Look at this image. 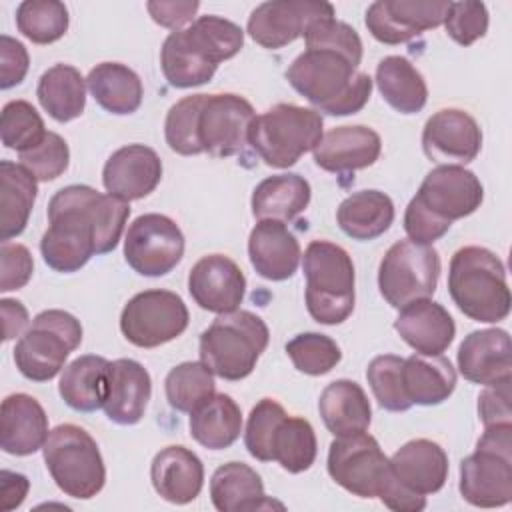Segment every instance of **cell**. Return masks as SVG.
<instances>
[{"instance_id": "cell-38", "label": "cell", "mask_w": 512, "mask_h": 512, "mask_svg": "<svg viewBox=\"0 0 512 512\" xmlns=\"http://www.w3.org/2000/svg\"><path fill=\"white\" fill-rule=\"evenodd\" d=\"M382 98L400 114H416L428 102V86L420 70L404 56H386L376 66Z\"/></svg>"}, {"instance_id": "cell-44", "label": "cell", "mask_w": 512, "mask_h": 512, "mask_svg": "<svg viewBox=\"0 0 512 512\" xmlns=\"http://www.w3.org/2000/svg\"><path fill=\"white\" fill-rule=\"evenodd\" d=\"M48 130L42 116L26 100H10L2 108L0 116V138L2 144L18 154L36 148Z\"/></svg>"}, {"instance_id": "cell-31", "label": "cell", "mask_w": 512, "mask_h": 512, "mask_svg": "<svg viewBox=\"0 0 512 512\" xmlns=\"http://www.w3.org/2000/svg\"><path fill=\"white\" fill-rule=\"evenodd\" d=\"M210 498L220 512H246L264 510L282 504L264 494L260 474L244 462H226L212 474Z\"/></svg>"}, {"instance_id": "cell-46", "label": "cell", "mask_w": 512, "mask_h": 512, "mask_svg": "<svg viewBox=\"0 0 512 512\" xmlns=\"http://www.w3.org/2000/svg\"><path fill=\"white\" fill-rule=\"evenodd\" d=\"M294 368L308 376H324L342 360L340 346L326 334L302 332L286 342Z\"/></svg>"}, {"instance_id": "cell-52", "label": "cell", "mask_w": 512, "mask_h": 512, "mask_svg": "<svg viewBox=\"0 0 512 512\" xmlns=\"http://www.w3.org/2000/svg\"><path fill=\"white\" fill-rule=\"evenodd\" d=\"M0 266H2V276H0L2 292L20 290L22 286L28 284L34 272V260L30 250L18 242H2Z\"/></svg>"}, {"instance_id": "cell-16", "label": "cell", "mask_w": 512, "mask_h": 512, "mask_svg": "<svg viewBox=\"0 0 512 512\" xmlns=\"http://www.w3.org/2000/svg\"><path fill=\"white\" fill-rule=\"evenodd\" d=\"M328 16H334V6L330 2L270 0L252 10L246 30L262 48L278 50L304 36L310 24Z\"/></svg>"}, {"instance_id": "cell-29", "label": "cell", "mask_w": 512, "mask_h": 512, "mask_svg": "<svg viewBox=\"0 0 512 512\" xmlns=\"http://www.w3.org/2000/svg\"><path fill=\"white\" fill-rule=\"evenodd\" d=\"M150 480L166 502L188 504L204 486V464L186 446H166L150 464Z\"/></svg>"}, {"instance_id": "cell-8", "label": "cell", "mask_w": 512, "mask_h": 512, "mask_svg": "<svg viewBox=\"0 0 512 512\" xmlns=\"http://www.w3.org/2000/svg\"><path fill=\"white\" fill-rule=\"evenodd\" d=\"M460 494L478 508L512 500V424L486 426L476 450L460 462Z\"/></svg>"}, {"instance_id": "cell-19", "label": "cell", "mask_w": 512, "mask_h": 512, "mask_svg": "<svg viewBox=\"0 0 512 512\" xmlns=\"http://www.w3.org/2000/svg\"><path fill=\"white\" fill-rule=\"evenodd\" d=\"M480 148L482 130L478 122L460 108H442L424 124L422 150L440 166H464L480 154Z\"/></svg>"}, {"instance_id": "cell-12", "label": "cell", "mask_w": 512, "mask_h": 512, "mask_svg": "<svg viewBox=\"0 0 512 512\" xmlns=\"http://www.w3.org/2000/svg\"><path fill=\"white\" fill-rule=\"evenodd\" d=\"M326 466L338 486L360 498H380L394 480L390 458L366 432L334 438Z\"/></svg>"}, {"instance_id": "cell-20", "label": "cell", "mask_w": 512, "mask_h": 512, "mask_svg": "<svg viewBox=\"0 0 512 512\" xmlns=\"http://www.w3.org/2000/svg\"><path fill=\"white\" fill-rule=\"evenodd\" d=\"M188 292L206 312L228 314L238 310L246 294L240 266L224 254L202 256L188 274Z\"/></svg>"}, {"instance_id": "cell-24", "label": "cell", "mask_w": 512, "mask_h": 512, "mask_svg": "<svg viewBox=\"0 0 512 512\" xmlns=\"http://www.w3.org/2000/svg\"><path fill=\"white\" fill-rule=\"evenodd\" d=\"M394 330L412 350L426 356L442 354L456 336V324L450 312L430 298L402 306L394 320Z\"/></svg>"}, {"instance_id": "cell-15", "label": "cell", "mask_w": 512, "mask_h": 512, "mask_svg": "<svg viewBox=\"0 0 512 512\" xmlns=\"http://www.w3.org/2000/svg\"><path fill=\"white\" fill-rule=\"evenodd\" d=\"M256 118L252 104L238 94H206L200 118L198 136L202 150L216 158H228L244 150L248 132Z\"/></svg>"}, {"instance_id": "cell-45", "label": "cell", "mask_w": 512, "mask_h": 512, "mask_svg": "<svg viewBox=\"0 0 512 512\" xmlns=\"http://www.w3.org/2000/svg\"><path fill=\"white\" fill-rule=\"evenodd\" d=\"M206 94H192L178 100L166 114L164 138L172 152L182 156L202 154V144L198 136V118Z\"/></svg>"}, {"instance_id": "cell-34", "label": "cell", "mask_w": 512, "mask_h": 512, "mask_svg": "<svg viewBox=\"0 0 512 512\" xmlns=\"http://www.w3.org/2000/svg\"><path fill=\"white\" fill-rule=\"evenodd\" d=\"M336 222L352 240H376L392 226L394 204L380 190H358L340 202Z\"/></svg>"}, {"instance_id": "cell-4", "label": "cell", "mask_w": 512, "mask_h": 512, "mask_svg": "<svg viewBox=\"0 0 512 512\" xmlns=\"http://www.w3.org/2000/svg\"><path fill=\"white\" fill-rule=\"evenodd\" d=\"M448 292L470 320L494 324L510 314V288L502 260L482 246L454 252L448 268Z\"/></svg>"}, {"instance_id": "cell-9", "label": "cell", "mask_w": 512, "mask_h": 512, "mask_svg": "<svg viewBox=\"0 0 512 512\" xmlns=\"http://www.w3.org/2000/svg\"><path fill=\"white\" fill-rule=\"evenodd\" d=\"M44 464L56 486L70 498L90 500L106 482V468L96 440L76 424L50 430L44 446Z\"/></svg>"}, {"instance_id": "cell-57", "label": "cell", "mask_w": 512, "mask_h": 512, "mask_svg": "<svg viewBox=\"0 0 512 512\" xmlns=\"http://www.w3.org/2000/svg\"><path fill=\"white\" fill-rule=\"evenodd\" d=\"M30 482L24 474L2 470L0 472V508L4 512L18 508L28 494Z\"/></svg>"}, {"instance_id": "cell-47", "label": "cell", "mask_w": 512, "mask_h": 512, "mask_svg": "<svg viewBox=\"0 0 512 512\" xmlns=\"http://www.w3.org/2000/svg\"><path fill=\"white\" fill-rule=\"evenodd\" d=\"M402 364L404 358L396 354H382L372 358L366 368L372 394L380 408L388 412H406L412 408V402L408 400L402 384Z\"/></svg>"}, {"instance_id": "cell-42", "label": "cell", "mask_w": 512, "mask_h": 512, "mask_svg": "<svg viewBox=\"0 0 512 512\" xmlns=\"http://www.w3.org/2000/svg\"><path fill=\"white\" fill-rule=\"evenodd\" d=\"M166 400L178 412H194L216 394L214 374L204 362H182L164 380Z\"/></svg>"}, {"instance_id": "cell-37", "label": "cell", "mask_w": 512, "mask_h": 512, "mask_svg": "<svg viewBox=\"0 0 512 512\" xmlns=\"http://www.w3.org/2000/svg\"><path fill=\"white\" fill-rule=\"evenodd\" d=\"M110 362L104 356L84 354L72 360L58 382V394L76 412H94L104 406Z\"/></svg>"}, {"instance_id": "cell-14", "label": "cell", "mask_w": 512, "mask_h": 512, "mask_svg": "<svg viewBox=\"0 0 512 512\" xmlns=\"http://www.w3.org/2000/svg\"><path fill=\"white\" fill-rule=\"evenodd\" d=\"M184 256V234L164 214H142L126 232L124 258L140 276L158 278L172 272Z\"/></svg>"}, {"instance_id": "cell-1", "label": "cell", "mask_w": 512, "mask_h": 512, "mask_svg": "<svg viewBox=\"0 0 512 512\" xmlns=\"http://www.w3.org/2000/svg\"><path fill=\"white\" fill-rule=\"evenodd\" d=\"M130 216V202L86 184L60 188L48 202V230L42 234L44 262L62 274L88 264L94 254L112 252Z\"/></svg>"}, {"instance_id": "cell-26", "label": "cell", "mask_w": 512, "mask_h": 512, "mask_svg": "<svg viewBox=\"0 0 512 512\" xmlns=\"http://www.w3.org/2000/svg\"><path fill=\"white\" fill-rule=\"evenodd\" d=\"M248 256L262 278L282 282L296 274L302 250L284 222L258 220L248 236Z\"/></svg>"}, {"instance_id": "cell-32", "label": "cell", "mask_w": 512, "mask_h": 512, "mask_svg": "<svg viewBox=\"0 0 512 512\" xmlns=\"http://www.w3.org/2000/svg\"><path fill=\"white\" fill-rule=\"evenodd\" d=\"M402 384L408 400L418 406H438L456 388V370L442 354H412L402 364Z\"/></svg>"}, {"instance_id": "cell-28", "label": "cell", "mask_w": 512, "mask_h": 512, "mask_svg": "<svg viewBox=\"0 0 512 512\" xmlns=\"http://www.w3.org/2000/svg\"><path fill=\"white\" fill-rule=\"evenodd\" d=\"M390 468L400 484L408 490L428 496L444 488L448 478V454L438 442L416 438L400 446L392 458Z\"/></svg>"}, {"instance_id": "cell-18", "label": "cell", "mask_w": 512, "mask_h": 512, "mask_svg": "<svg viewBox=\"0 0 512 512\" xmlns=\"http://www.w3.org/2000/svg\"><path fill=\"white\" fill-rule=\"evenodd\" d=\"M448 0H378L366 10V28L382 44L396 46L444 24Z\"/></svg>"}, {"instance_id": "cell-56", "label": "cell", "mask_w": 512, "mask_h": 512, "mask_svg": "<svg viewBox=\"0 0 512 512\" xmlns=\"http://www.w3.org/2000/svg\"><path fill=\"white\" fill-rule=\"evenodd\" d=\"M200 8V2L196 0H174V2H162V0H152L146 2V10L150 18L170 30H182V26L192 24L194 16Z\"/></svg>"}, {"instance_id": "cell-51", "label": "cell", "mask_w": 512, "mask_h": 512, "mask_svg": "<svg viewBox=\"0 0 512 512\" xmlns=\"http://www.w3.org/2000/svg\"><path fill=\"white\" fill-rule=\"evenodd\" d=\"M444 26L456 44L470 46L488 32V8L484 2L474 0L450 2Z\"/></svg>"}, {"instance_id": "cell-43", "label": "cell", "mask_w": 512, "mask_h": 512, "mask_svg": "<svg viewBox=\"0 0 512 512\" xmlns=\"http://www.w3.org/2000/svg\"><path fill=\"white\" fill-rule=\"evenodd\" d=\"M68 22V8L58 0H24L16 8V28L34 44L60 40Z\"/></svg>"}, {"instance_id": "cell-55", "label": "cell", "mask_w": 512, "mask_h": 512, "mask_svg": "<svg viewBox=\"0 0 512 512\" xmlns=\"http://www.w3.org/2000/svg\"><path fill=\"white\" fill-rule=\"evenodd\" d=\"M478 414L484 428L494 424H512L510 382L486 386L478 396Z\"/></svg>"}, {"instance_id": "cell-7", "label": "cell", "mask_w": 512, "mask_h": 512, "mask_svg": "<svg viewBox=\"0 0 512 512\" xmlns=\"http://www.w3.org/2000/svg\"><path fill=\"white\" fill-rule=\"evenodd\" d=\"M324 120L316 108L276 104L252 120L248 144L266 166L290 168L322 138Z\"/></svg>"}, {"instance_id": "cell-33", "label": "cell", "mask_w": 512, "mask_h": 512, "mask_svg": "<svg viewBox=\"0 0 512 512\" xmlns=\"http://www.w3.org/2000/svg\"><path fill=\"white\" fill-rule=\"evenodd\" d=\"M312 188L300 174H276L256 184L250 206L258 220L290 222L302 214L310 204Z\"/></svg>"}, {"instance_id": "cell-11", "label": "cell", "mask_w": 512, "mask_h": 512, "mask_svg": "<svg viewBox=\"0 0 512 512\" xmlns=\"http://www.w3.org/2000/svg\"><path fill=\"white\" fill-rule=\"evenodd\" d=\"M440 278V256L434 246L412 240L394 242L380 260L378 288L392 308L430 298Z\"/></svg>"}, {"instance_id": "cell-10", "label": "cell", "mask_w": 512, "mask_h": 512, "mask_svg": "<svg viewBox=\"0 0 512 512\" xmlns=\"http://www.w3.org/2000/svg\"><path fill=\"white\" fill-rule=\"evenodd\" d=\"M80 342L82 326L76 316L56 308L44 310L34 316L14 346L16 368L32 382H48L64 368L68 354Z\"/></svg>"}, {"instance_id": "cell-41", "label": "cell", "mask_w": 512, "mask_h": 512, "mask_svg": "<svg viewBox=\"0 0 512 512\" xmlns=\"http://www.w3.org/2000/svg\"><path fill=\"white\" fill-rule=\"evenodd\" d=\"M316 454L318 442L312 424L300 416H286L274 434L272 462L290 474H300L314 464Z\"/></svg>"}, {"instance_id": "cell-35", "label": "cell", "mask_w": 512, "mask_h": 512, "mask_svg": "<svg viewBox=\"0 0 512 512\" xmlns=\"http://www.w3.org/2000/svg\"><path fill=\"white\" fill-rule=\"evenodd\" d=\"M38 180L10 160L0 162V238L8 242L24 232L38 194Z\"/></svg>"}, {"instance_id": "cell-2", "label": "cell", "mask_w": 512, "mask_h": 512, "mask_svg": "<svg viewBox=\"0 0 512 512\" xmlns=\"http://www.w3.org/2000/svg\"><path fill=\"white\" fill-rule=\"evenodd\" d=\"M244 32L216 14L198 16L182 30L170 32L160 50L162 74L174 88H194L212 80L220 62L236 56Z\"/></svg>"}, {"instance_id": "cell-53", "label": "cell", "mask_w": 512, "mask_h": 512, "mask_svg": "<svg viewBox=\"0 0 512 512\" xmlns=\"http://www.w3.org/2000/svg\"><path fill=\"white\" fill-rule=\"evenodd\" d=\"M450 226L452 224L432 216L414 198L408 202L406 212H404V230L408 234V240H412L416 244L432 246L436 240H440L450 230Z\"/></svg>"}, {"instance_id": "cell-48", "label": "cell", "mask_w": 512, "mask_h": 512, "mask_svg": "<svg viewBox=\"0 0 512 512\" xmlns=\"http://www.w3.org/2000/svg\"><path fill=\"white\" fill-rule=\"evenodd\" d=\"M286 416L288 414L282 404L272 398H262L252 408L244 430V446L252 458L260 462H272L274 434Z\"/></svg>"}, {"instance_id": "cell-3", "label": "cell", "mask_w": 512, "mask_h": 512, "mask_svg": "<svg viewBox=\"0 0 512 512\" xmlns=\"http://www.w3.org/2000/svg\"><path fill=\"white\" fill-rule=\"evenodd\" d=\"M286 80L318 112L330 116L360 112L372 94V78L334 50H304L288 66Z\"/></svg>"}, {"instance_id": "cell-54", "label": "cell", "mask_w": 512, "mask_h": 512, "mask_svg": "<svg viewBox=\"0 0 512 512\" xmlns=\"http://www.w3.org/2000/svg\"><path fill=\"white\" fill-rule=\"evenodd\" d=\"M30 66V56L26 46L8 36H0V88L8 90L16 84H20L26 78Z\"/></svg>"}, {"instance_id": "cell-27", "label": "cell", "mask_w": 512, "mask_h": 512, "mask_svg": "<svg viewBox=\"0 0 512 512\" xmlns=\"http://www.w3.org/2000/svg\"><path fill=\"white\" fill-rule=\"evenodd\" d=\"M48 434V416L34 396L16 392L2 400L0 446L6 454H34L44 446Z\"/></svg>"}, {"instance_id": "cell-21", "label": "cell", "mask_w": 512, "mask_h": 512, "mask_svg": "<svg viewBox=\"0 0 512 512\" xmlns=\"http://www.w3.org/2000/svg\"><path fill=\"white\" fill-rule=\"evenodd\" d=\"M162 180L160 156L144 144H128L110 154L102 170L108 194L132 202L148 196Z\"/></svg>"}, {"instance_id": "cell-39", "label": "cell", "mask_w": 512, "mask_h": 512, "mask_svg": "<svg viewBox=\"0 0 512 512\" xmlns=\"http://www.w3.org/2000/svg\"><path fill=\"white\" fill-rule=\"evenodd\" d=\"M86 80L70 64L50 66L38 80L36 96L40 106L56 122H70L86 108Z\"/></svg>"}, {"instance_id": "cell-6", "label": "cell", "mask_w": 512, "mask_h": 512, "mask_svg": "<svg viewBox=\"0 0 512 512\" xmlns=\"http://www.w3.org/2000/svg\"><path fill=\"white\" fill-rule=\"evenodd\" d=\"M308 314L326 326L342 324L354 310V264L328 240H312L302 256Z\"/></svg>"}, {"instance_id": "cell-23", "label": "cell", "mask_w": 512, "mask_h": 512, "mask_svg": "<svg viewBox=\"0 0 512 512\" xmlns=\"http://www.w3.org/2000/svg\"><path fill=\"white\" fill-rule=\"evenodd\" d=\"M382 152L378 132L368 126H336L322 134L312 150L318 168L332 174H348L372 166Z\"/></svg>"}, {"instance_id": "cell-13", "label": "cell", "mask_w": 512, "mask_h": 512, "mask_svg": "<svg viewBox=\"0 0 512 512\" xmlns=\"http://www.w3.org/2000/svg\"><path fill=\"white\" fill-rule=\"evenodd\" d=\"M188 308L170 290H144L134 294L120 314L124 338L138 348H156L178 338L188 328Z\"/></svg>"}, {"instance_id": "cell-49", "label": "cell", "mask_w": 512, "mask_h": 512, "mask_svg": "<svg viewBox=\"0 0 512 512\" xmlns=\"http://www.w3.org/2000/svg\"><path fill=\"white\" fill-rule=\"evenodd\" d=\"M306 50H334L346 56L356 68L362 62V40L358 32L336 16L322 18L308 26L304 34Z\"/></svg>"}, {"instance_id": "cell-40", "label": "cell", "mask_w": 512, "mask_h": 512, "mask_svg": "<svg viewBox=\"0 0 512 512\" xmlns=\"http://www.w3.org/2000/svg\"><path fill=\"white\" fill-rule=\"evenodd\" d=\"M190 436L208 450H224L232 446L242 432L240 406L228 394H214L188 420Z\"/></svg>"}, {"instance_id": "cell-36", "label": "cell", "mask_w": 512, "mask_h": 512, "mask_svg": "<svg viewBox=\"0 0 512 512\" xmlns=\"http://www.w3.org/2000/svg\"><path fill=\"white\" fill-rule=\"evenodd\" d=\"M86 86L94 100L110 114L126 116L140 108L144 86L140 76L120 62L96 64L86 78Z\"/></svg>"}, {"instance_id": "cell-17", "label": "cell", "mask_w": 512, "mask_h": 512, "mask_svg": "<svg viewBox=\"0 0 512 512\" xmlns=\"http://www.w3.org/2000/svg\"><path fill=\"white\" fill-rule=\"evenodd\" d=\"M414 200L438 220L452 224L480 208L484 188L478 176L464 166L442 164L424 176Z\"/></svg>"}, {"instance_id": "cell-5", "label": "cell", "mask_w": 512, "mask_h": 512, "mask_svg": "<svg viewBox=\"0 0 512 512\" xmlns=\"http://www.w3.org/2000/svg\"><path fill=\"white\" fill-rule=\"evenodd\" d=\"M268 340V326L258 314L250 310L218 314L200 334V362H204L214 376L236 382L252 374Z\"/></svg>"}, {"instance_id": "cell-25", "label": "cell", "mask_w": 512, "mask_h": 512, "mask_svg": "<svg viewBox=\"0 0 512 512\" xmlns=\"http://www.w3.org/2000/svg\"><path fill=\"white\" fill-rule=\"evenodd\" d=\"M152 394V378L148 370L132 360L118 358L110 362L104 398V414L120 426L138 424L146 412Z\"/></svg>"}, {"instance_id": "cell-58", "label": "cell", "mask_w": 512, "mask_h": 512, "mask_svg": "<svg viewBox=\"0 0 512 512\" xmlns=\"http://www.w3.org/2000/svg\"><path fill=\"white\" fill-rule=\"evenodd\" d=\"M0 312H2V338L4 342L14 340L16 336H22L28 326V310L22 302L12 298L0 300Z\"/></svg>"}, {"instance_id": "cell-30", "label": "cell", "mask_w": 512, "mask_h": 512, "mask_svg": "<svg viewBox=\"0 0 512 512\" xmlns=\"http://www.w3.org/2000/svg\"><path fill=\"white\" fill-rule=\"evenodd\" d=\"M318 412L328 432L336 438L366 432L372 422V406L366 392L346 378L334 380L322 390Z\"/></svg>"}, {"instance_id": "cell-22", "label": "cell", "mask_w": 512, "mask_h": 512, "mask_svg": "<svg viewBox=\"0 0 512 512\" xmlns=\"http://www.w3.org/2000/svg\"><path fill=\"white\" fill-rule=\"evenodd\" d=\"M458 370L474 384L494 386L512 380L510 336L502 328L470 332L458 348Z\"/></svg>"}, {"instance_id": "cell-50", "label": "cell", "mask_w": 512, "mask_h": 512, "mask_svg": "<svg viewBox=\"0 0 512 512\" xmlns=\"http://www.w3.org/2000/svg\"><path fill=\"white\" fill-rule=\"evenodd\" d=\"M18 160L38 182H50L68 170L70 150L60 134L48 130L46 138L36 148L18 154Z\"/></svg>"}]
</instances>
